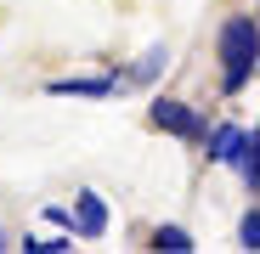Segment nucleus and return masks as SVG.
Here are the masks:
<instances>
[{"label":"nucleus","mask_w":260,"mask_h":254,"mask_svg":"<svg viewBox=\"0 0 260 254\" xmlns=\"http://www.w3.org/2000/svg\"><path fill=\"white\" fill-rule=\"evenodd\" d=\"M221 68H226V91H243L249 74L260 68V23L254 17L221 23Z\"/></svg>","instance_id":"1"},{"label":"nucleus","mask_w":260,"mask_h":254,"mask_svg":"<svg viewBox=\"0 0 260 254\" xmlns=\"http://www.w3.org/2000/svg\"><path fill=\"white\" fill-rule=\"evenodd\" d=\"M153 124H158V130H170V136H181V141H198V136H204L198 113H192L187 102H170V96L153 102Z\"/></svg>","instance_id":"2"},{"label":"nucleus","mask_w":260,"mask_h":254,"mask_svg":"<svg viewBox=\"0 0 260 254\" xmlns=\"http://www.w3.org/2000/svg\"><path fill=\"white\" fill-rule=\"evenodd\" d=\"M102 232H108V203L96 192H79V203H74V237H102Z\"/></svg>","instance_id":"3"},{"label":"nucleus","mask_w":260,"mask_h":254,"mask_svg":"<svg viewBox=\"0 0 260 254\" xmlns=\"http://www.w3.org/2000/svg\"><path fill=\"white\" fill-rule=\"evenodd\" d=\"M209 158L215 164H249V141H243V130L238 124H221V130H215V141H209Z\"/></svg>","instance_id":"4"},{"label":"nucleus","mask_w":260,"mask_h":254,"mask_svg":"<svg viewBox=\"0 0 260 254\" xmlns=\"http://www.w3.org/2000/svg\"><path fill=\"white\" fill-rule=\"evenodd\" d=\"M51 96H113V79H51Z\"/></svg>","instance_id":"5"},{"label":"nucleus","mask_w":260,"mask_h":254,"mask_svg":"<svg viewBox=\"0 0 260 254\" xmlns=\"http://www.w3.org/2000/svg\"><path fill=\"white\" fill-rule=\"evenodd\" d=\"M153 248H170V254H192L198 243H192L181 226H158V232H153Z\"/></svg>","instance_id":"6"},{"label":"nucleus","mask_w":260,"mask_h":254,"mask_svg":"<svg viewBox=\"0 0 260 254\" xmlns=\"http://www.w3.org/2000/svg\"><path fill=\"white\" fill-rule=\"evenodd\" d=\"M164 62H170V51H164V46H153V51H147V57L136 62V74H130V79H136V85H142V79H153V74H158Z\"/></svg>","instance_id":"7"},{"label":"nucleus","mask_w":260,"mask_h":254,"mask_svg":"<svg viewBox=\"0 0 260 254\" xmlns=\"http://www.w3.org/2000/svg\"><path fill=\"white\" fill-rule=\"evenodd\" d=\"M23 248H34V254H68V248H74V237H28Z\"/></svg>","instance_id":"8"},{"label":"nucleus","mask_w":260,"mask_h":254,"mask_svg":"<svg viewBox=\"0 0 260 254\" xmlns=\"http://www.w3.org/2000/svg\"><path fill=\"white\" fill-rule=\"evenodd\" d=\"M238 243H243V248H260V209H249V215H243V226H238Z\"/></svg>","instance_id":"9"},{"label":"nucleus","mask_w":260,"mask_h":254,"mask_svg":"<svg viewBox=\"0 0 260 254\" xmlns=\"http://www.w3.org/2000/svg\"><path fill=\"white\" fill-rule=\"evenodd\" d=\"M243 175H249V187H260V130H254V141H249V164H243Z\"/></svg>","instance_id":"10"},{"label":"nucleus","mask_w":260,"mask_h":254,"mask_svg":"<svg viewBox=\"0 0 260 254\" xmlns=\"http://www.w3.org/2000/svg\"><path fill=\"white\" fill-rule=\"evenodd\" d=\"M0 248H12V243H6V232H0Z\"/></svg>","instance_id":"11"}]
</instances>
